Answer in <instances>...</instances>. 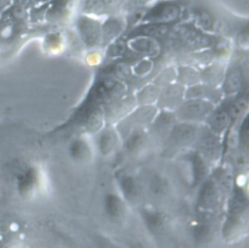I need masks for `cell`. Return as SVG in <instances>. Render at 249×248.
<instances>
[{"label":"cell","mask_w":249,"mask_h":248,"mask_svg":"<svg viewBox=\"0 0 249 248\" xmlns=\"http://www.w3.org/2000/svg\"><path fill=\"white\" fill-rule=\"evenodd\" d=\"M169 35L178 47L193 53L210 49L218 41L216 36L201 31L192 22L175 23Z\"/></svg>","instance_id":"1"},{"label":"cell","mask_w":249,"mask_h":248,"mask_svg":"<svg viewBox=\"0 0 249 248\" xmlns=\"http://www.w3.org/2000/svg\"><path fill=\"white\" fill-rule=\"evenodd\" d=\"M182 16L183 9L178 2L163 0L145 10L141 22L170 25L172 23H178Z\"/></svg>","instance_id":"2"},{"label":"cell","mask_w":249,"mask_h":248,"mask_svg":"<svg viewBox=\"0 0 249 248\" xmlns=\"http://www.w3.org/2000/svg\"><path fill=\"white\" fill-rule=\"evenodd\" d=\"M102 21L98 18L80 14L76 18L75 26L79 39L89 49L102 46Z\"/></svg>","instance_id":"3"},{"label":"cell","mask_w":249,"mask_h":248,"mask_svg":"<svg viewBox=\"0 0 249 248\" xmlns=\"http://www.w3.org/2000/svg\"><path fill=\"white\" fill-rule=\"evenodd\" d=\"M125 43L127 50L132 52V54L139 55L142 58L151 59L157 57L159 54H160L162 50L160 40L151 37H130Z\"/></svg>","instance_id":"4"},{"label":"cell","mask_w":249,"mask_h":248,"mask_svg":"<svg viewBox=\"0 0 249 248\" xmlns=\"http://www.w3.org/2000/svg\"><path fill=\"white\" fill-rule=\"evenodd\" d=\"M124 17L120 15H110L102 21V46L106 47L110 43L116 41L123 34L126 27Z\"/></svg>","instance_id":"5"},{"label":"cell","mask_w":249,"mask_h":248,"mask_svg":"<svg viewBox=\"0 0 249 248\" xmlns=\"http://www.w3.org/2000/svg\"><path fill=\"white\" fill-rule=\"evenodd\" d=\"M245 75L240 65H231L226 68V72L221 84L222 92L225 94H235L244 86Z\"/></svg>","instance_id":"6"},{"label":"cell","mask_w":249,"mask_h":248,"mask_svg":"<svg viewBox=\"0 0 249 248\" xmlns=\"http://www.w3.org/2000/svg\"><path fill=\"white\" fill-rule=\"evenodd\" d=\"M171 28L172 26L168 24L140 22L130 30L128 33V38L135 36H145L160 40L167 38L171 32Z\"/></svg>","instance_id":"7"},{"label":"cell","mask_w":249,"mask_h":248,"mask_svg":"<svg viewBox=\"0 0 249 248\" xmlns=\"http://www.w3.org/2000/svg\"><path fill=\"white\" fill-rule=\"evenodd\" d=\"M193 24L201 31L212 34L218 28L216 17L206 8H196L192 13Z\"/></svg>","instance_id":"8"},{"label":"cell","mask_w":249,"mask_h":248,"mask_svg":"<svg viewBox=\"0 0 249 248\" xmlns=\"http://www.w3.org/2000/svg\"><path fill=\"white\" fill-rule=\"evenodd\" d=\"M226 68L225 62L221 61H213L210 64L203 66V68L199 70L200 83L213 87L221 86Z\"/></svg>","instance_id":"9"},{"label":"cell","mask_w":249,"mask_h":248,"mask_svg":"<svg viewBox=\"0 0 249 248\" xmlns=\"http://www.w3.org/2000/svg\"><path fill=\"white\" fill-rule=\"evenodd\" d=\"M211 108L212 104L206 99L189 98L182 104L180 112L184 117L192 119L204 116L211 110Z\"/></svg>","instance_id":"10"},{"label":"cell","mask_w":249,"mask_h":248,"mask_svg":"<svg viewBox=\"0 0 249 248\" xmlns=\"http://www.w3.org/2000/svg\"><path fill=\"white\" fill-rule=\"evenodd\" d=\"M100 74L101 76L109 77L123 83H125L126 81L130 80L131 77L133 76L131 65L126 61L122 60H117L109 64L101 71Z\"/></svg>","instance_id":"11"},{"label":"cell","mask_w":249,"mask_h":248,"mask_svg":"<svg viewBox=\"0 0 249 248\" xmlns=\"http://www.w3.org/2000/svg\"><path fill=\"white\" fill-rule=\"evenodd\" d=\"M186 88L174 82L160 89L159 94V101L165 106H171L173 104H180L182 98L185 96Z\"/></svg>","instance_id":"12"},{"label":"cell","mask_w":249,"mask_h":248,"mask_svg":"<svg viewBox=\"0 0 249 248\" xmlns=\"http://www.w3.org/2000/svg\"><path fill=\"white\" fill-rule=\"evenodd\" d=\"M176 82L185 88L199 84V70L193 65L181 64L176 68Z\"/></svg>","instance_id":"13"},{"label":"cell","mask_w":249,"mask_h":248,"mask_svg":"<svg viewBox=\"0 0 249 248\" xmlns=\"http://www.w3.org/2000/svg\"><path fill=\"white\" fill-rule=\"evenodd\" d=\"M81 14L98 18L108 16L102 0H84L81 5Z\"/></svg>","instance_id":"14"},{"label":"cell","mask_w":249,"mask_h":248,"mask_svg":"<svg viewBox=\"0 0 249 248\" xmlns=\"http://www.w3.org/2000/svg\"><path fill=\"white\" fill-rule=\"evenodd\" d=\"M160 89L161 88L155 85L154 83L147 84L137 92V94L135 96L136 100L141 103L149 104L150 102H153L154 100H156L159 97Z\"/></svg>","instance_id":"15"},{"label":"cell","mask_w":249,"mask_h":248,"mask_svg":"<svg viewBox=\"0 0 249 248\" xmlns=\"http://www.w3.org/2000/svg\"><path fill=\"white\" fill-rule=\"evenodd\" d=\"M176 82V68L167 67L163 69L154 80V84L160 88H163L169 84Z\"/></svg>","instance_id":"16"},{"label":"cell","mask_w":249,"mask_h":248,"mask_svg":"<svg viewBox=\"0 0 249 248\" xmlns=\"http://www.w3.org/2000/svg\"><path fill=\"white\" fill-rule=\"evenodd\" d=\"M154 68V63L149 58H142L137 61L134 65L131 66L132 75L137 76L138 78L146 77Z\"/></svg>","instance_id":"17"},{"label":"cell","mask_w":249,"mask_h":248,"mask_svg":"<svg viewBox=\"0 0 249 248\" xmlns=\"http://www.w3.org/2000/svg\"><path fill=\"white\" fill-rule=\"evenodd\" d=\"M126 51H127L126 43L119 42L116 40L106 46L105 55L110 58H119V57L124 56V53H126Z\"/></svg>","instance_id":"18"},{"label":"cell","mask_w":249,"mask_h":248,"mask_svg":"<svg viewBox=\"0 0 249 248\" xmlns=\"http://www.w3.org/2000/svg\"><path fill=\"white\" fill-rule=\"evenodd\" d=\"M102 2L106 9L107 15L110 16L116 14L117 10L122 7L124 0H102Z\"/></svg>","instance_id":"19"},{"label":"cell","mask_w":249,"mask_h":248,"mask_svg":"<svg viewBox=\"0 0 249 248\" xmlns=\"http://www.w3.org/2000/svg\"><path fill=\"white\" fill-rule=\"evenodd\" d=\"M88 54L89 55L86 57V61L90 65H97L100 63V61H102V55H100L102 53L97 52L96 49L91 50Z\"/></svg>","instance_id":"20"},{"label":"cell","mask_w":249,"mask_h":248,"mask_svg":"<svg viewBox=\"0 0 249 248\" xmlns=\"http://www.w3.org/2000/svg\"><path fill=\"white\" fill-rule=\"evenodd\" d=\"M213 124L215 127H222L225 124H227L228 116L227 113L224 111H219L213 116Z\"/></svg>","instance_id":"21"}]
</instances>
